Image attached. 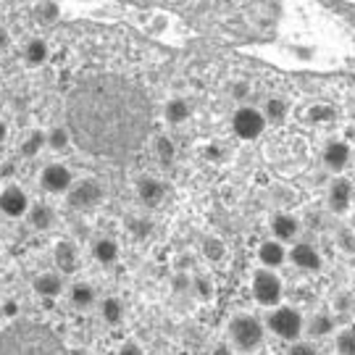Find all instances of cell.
Segmentation results:
<instances>
[{
	"mask_svg": "<svg viewBox=\"0 0 355 355\" xmlns=\"http://www.w3.org/2000/svg\"><path fill=\"white\" fill-rule=\"evenodd\" d=\"M45 137H48V148H51L53 153H64L66 148L74 142L71 129H66V127H51L45 132Z\"/></svg>",
	"mask_w": 355,
	"mask_h": 355,
	"instance_id": "obj_26",
	"label": "cell"
},
{
	"mask_svg": "<svg viewBox=\"0 0 355 355\" xmlns=\"http://www.w3.org/2000/svg\"><path fill=\"white\" fill-rule=\"evenodd\" d=\"M347 227H350V229H353V232H355V214L350 216V224H347Z\"/></svg>",
	"mask_w": 355,
	"mask_h": 355,
	"instance_id": "obj_43",
	"label": "cell"
},
{
	"mask_svg": "<svg viewBox=\"0 0 355 355\" xmlns=\"http://www.w3.org/2000/svg\"><path fill=\"white\" fill-rule=\"evenodd\" d=\"M232 95H234V101H245V98L250 95V85H248V82H240V85H234Z\"/></svg>",
	"mask_w": 355,
	"mask_h": 355,
	"instance_id": "obj_38",
	"label": "cell"
},
{
	"mask_svg": "<svg viewBox=\"0 0 355 355\" xmlns=\"http://www.w3.org/2000/svg\"><path fill=\"white\" fill-rule=\"evenodd\" d=\"M327 203H329L331 214H347L353 205V184L347 179H334L327 192Z\"/></svg>",
	"mask_w": 355,
	"mask_h": 355,
	"instance_id": "obj_10",
	"label": "cell"
},
{
	"mask_svg": "<svg viewBox=\"0 0 355 355\" xmlns=\"http://www.w3.org/2000/svg\"><path fill=\"white\" fill-rule=\"evenodd\" d=\"M105 200V187L101 179H79L71 184V190L66 192V205L76 214H89Z\"/></svg>",
	"mask_w": 355,
	"mask_h": 355,
	"instance_id": "obj_3",
	"label": "cell"
},
{
	"mask_svg": "<svg viewBox=\"0 0 355 355\" xmlns=\"http://www.w3.org/2000/svg\"><path fill=\"white\" fill-rule=\"evenodd\" d=\"M305 329L303 313L292 305H277L268 316V331H274L284 343H297Z\"/></svg>",
	"mask_w": 355,
	"mask_h": 355,
	"instance_id": "obj_4",
	"label": "cell"
},
{
	"mask_svg": "<svg viewBox=\"0 0 355 355\" xmlns=\"http://www.w3.org/2000/svg\"><path fill=\"white\" fill-rule=\"evenodd\" d=\"M334 329H337V321H334V316L327 313V311H318V313H313V318L308 321V334H311V337H329Z\"/></svg>",
	"mask_w": 355,
	"mask_h": 355,
	"instance_id": "obj_24",
	"label": "cell"
},
{
	"mask_svg": "<svg viewBox=\"0 0 355 355\" xmlns=\"http://www.w3.org/2000/svg\"><path fill=\"white\" fill-rule=\"evenodd\" d=\"M129 232H132L137 240H145L153 232V224L148 218H129Z\"/></svg>",
	"mask_w": 355,
	"mask_h": 355,
	"instance_id": "obj_34",
	"label": "cell"
},
{
	"mask_svg": "<svg viewBox=\"0 0 355 355\" xmlns=\"http://www.w3.org/2000/svg\"><path fill=\"white\" fill-rule=\"evenodd\" d=\"M119 255H121V248H119V242L111 240V237H101V240L92 242V258L103 263V266H111L119 261Z\"/></svg>",
	"mask_w": 355,
	"mask_h": 355,
	"instance_id": "obj_19",
	"label": "cell"
},
{
	"mask_svg": "<svg viewBox=\"0 0 355 355\" xmlns=\"http://www.w3.org/2000/svg\"><path fill=\"white\" fill-rule=\"evenodd\" d=\"M32 290L37 292L40 297L53 300V297L64 295V290H66L64 277H61V274H55V271H42V274L35 277V282H32Z\"/></svg>",
	"mask_w": 355,
	"mask_h": 355,
	"instance_id": "obj_14",
	"label": "cell"
},
{
	"mask_svg": "<svg viewBox=\"0 0 355 355\" xmlns=\"http://www.w3.org/2000/svg\"><path fill=\"white\" fill-rule=\"evenodd\" d=\"M190 282L192 279H187V277H177V279H174V290H177V292H187V290H190Z\"/></svg>",
	"mask_w": 355,
	"mask_h": 355,
	"instance_id": "obj_39",
	"label": "cell"
},
{
	"mask_svg": "<svg viewBox=\"0 0 355 355\" xmlns=\"http://www.w3.org/2000/svg\"><path fill=\"white\" fill-rule=\"evenodd\" d=\"M174 153H177V148H174V142L168 140L166 135H158V137H155V155H158V161L171 164V161H174Z\"/></svg>",
	"mask_w": 355,
	"mask_h": 355,
	"instance_id": "obj_29",
	"label": "cell"
},
{
	"mask_svg": "<svg viewBox=\"0 0 355 355\" xmlns=\"http://www.w3.org/2000/svg\"><path fill=\"white\" fill-rule=\"evenodd\" d=\"M48 55H51V48L42 37H32L24 45V61L29 66H42L48 61Z\"/></svg>",
	"mask_w": 355,
	"mask_h": 355,
	"instance_id": "obj_23",
	"label": "cell"
},
{
	"mask_svg": "<svg viewBox=\"0 0 355 355\" xmlns=\"http://www.w3.org/2000/svg\"><path fill=\"white\" fill-rule=\"evenodd\" d=\"M6 42H8V35H6V29H0V48H6Z\"/></svg>",
	"mask_w": 355,
	"mask_h": 355,
	"instance_id": "obj_42",
	"label": "cell"
},
{
	"mask_svg": "<svg viewBox=\"0 0 355 355\" xmlns=\"http://www.w3.org/2000/svg\"><path fill=\"white\" fill-rule=\"evenodd\" d=\"M290 355H318V350H316V345H311V343H303V340H297V343H292Z\"/></svg>",
	"mask_w": 355,
	"mask_h": 355,
	"instance_id": "obj_36",
	"label": "cell"
},
{
	"mask_svg": "<svg viewBox=\"0 0 355 355\" xmlns=\"http://www.w3.org/2000/svg\"><path fill=\"white\" fill-rule=\"evenodd\" d=\"M69 303H71V308H76V311H89L92 305H95V287L92 284H87V282H74L71 287H69Z\"/></svg>",
	"mask_w": 355,
	"mask_h": 355,
	"instance_id": "obj_16",
	"label": "cell"
},
{
	"mask_svg": "<svg viewBox=\"0 0 355 355\" xmlns=\"http://www.w3.org/2000/svg\"><path fill=\"white\" fill-rule=\"evenodd\" d=\"M177 355H192V353H187V350H182V353H177Z\"/></svg>",
	"mask_w": 355,
	"mask_h": 355,
	"instance_id": "obj_44",
	"label": "cell"
},
{
	"mask_svg": "<svg viewBox=\"0 0 355 355\" xmlns=\"http://www.w3.org/2000/svg\"><path fill=\"white\" fill-rule=\"evenodd\" d=\"M211 355H232V350H229L227 345H216L214 350H211Z\"/></svg>",
	"mask_w": 355,
	"mask_h": 355,
	"instance_id": "obj_40",
	"label": "cell"
},
{
	"mask_svg": "<svg viewBox=\"0 0 355 355\" xmlns=\"http://www.w3.org/2000/svg\"><path fill=\"white\" fill-rule=\"evenodd\" d=\"M271 234L277 242H292L297 234H300V221L292 214H277L271 218Z\"/></svg>",
	"mask_w": 355,
	"mask_h": 355,
	"instance_id": "obj_15",
	"label": "cell"
},
{
	"mask_svg": "<svg viewBox=\"0 0 355 355\" xmlns=\"http://www.w3.org/2000/svg\"><path fill=\"white\" fill-rule=\"evenodd\" d=\"M253 297L258 305H266V308H277L284 295V284L282 279L271 271V268H261L253 274Z\"/></svg>",
	"mask_w": 355,
	"mask_h": 355,
	"instance_id": "obj_6",
	"label": "cell"
},
{
	"mask_svg": "<svg viewBox=\"0 0 355 355\" xmlns=\"http://www.w3.org/2000/svg\"><path fill=\"white\" fill-rule=\"evenodd\" d=\"M353 158H355V150H353Z\"/></svg>",
	"mask_w": 355,
	"mask_h": 355,
	"instance_id": "obj_46",
	"label": "cell"
},
{
	"mask_svg": "<svg viewBox=\"0 0 355 355\" xmlns=\"http://www.w3.org/2000/svg\"><path fill=\"white\" fill-rule=\"evenodd\" d=\"M6 137H8V124H6L3 119H0V145L6 142Z\"/></svg>",
	"mask_w": 355,
	"mask_h": 355,
	"instance_id": "obj_41",
	"label": "cell"
},
{
	"mask_svg": "<svg viewBox=\"0 0 355 355\" xmlns=\"http://www.w3.org/2000/svg\"><path fill=\"white\" fill-rule=\"evenodd\" d=\"M321 161H324V166H327L329 171H334V174L345 171V168L350 166V161H353V148H350V142H345V140L327 142V148L321 153Z\"/></svg>",
	"mask_w": 355,
	"mask_h": 355,
	"instance_id": "obj_9",
	"label": "cell"
},
{
	"mask_svg": "<svg viewBox=\"0 0 355 355\" xmlns=\"http://www.w3.org/2000/svg\"><path fill=\"white\" fill-rule=\"evenodd\" d=\"M287 258H290L300 271H308V274H313V271L321 268V253H318L311 242H297V245H292V250L287 253Z\"/></svg>",
	"mask_w": 355,
	"mask_h": 355,
	"instance_id": "obj_11",
	"label": "cell"
},
{
	"mask_svg": "<svg viewBox=\"0 0 355 355\" xmlns=\"http://www.w3.org/2000/svg\"><path fill=\"white\" fill-rule=\"evenodd\" d=\"M190 290L200 303H208V300L214 297V282L208 279V277H192Z\"/></svg>",
	"mask_w": 355,
	"mask_h": 355,
	"instance_id": "obj_28",
	"label": "cell"
},
{
	"mask_svg": "<svg viewBox=\"0 0 355 355\" xmlns=\"http://www.w3.org/2000/svg\"><path fill=\"white\" fill-rule=\"evenodd\" d=\"M101 316L105 324L119 327V324H124V318H127V308H124V303H121L119 297H105L101 303Z\"/></svg>",
	"mask_w": 355,
	"mask_h": 355,
	"instance_id": "obj_22",
	"label": "cell"
},
{
	"mask_svg": "<svg viewBox=\"0 0 355 355\" xmlns=\"http://www.w3.org/2000/svg\"><path fill=\"white\" fill-rule=\"evenodd\" d=\"M0 355H69V350L45 324L11 321L0 329Z\"/></svg>",
	"mask_w": 355,
	"mask_h": 355,
	"instance_id": "obj_1",
	"label": "cell"
},
{
	"mask_svg": "<svg viewBox=\"0 0 355 355\" xmlns=\"http://www.w3.org/2000/svg\"><path fill=\"white\" fill-rule=\"evenodd\" d=\"M331 119H334V108L331 105H313L308 111V121H313V124H327Z\"/></svg>",
	"mask_w": 355,
	"mask_h": 355,
	"instance_id": "obj_33",
	"label": "cell"
},
{
	"mask_svg": "<svg viewBox=\"0 0 355 355\" xmlns=\"http://www.w3.org/2000/svg\"><path fill=\"white\" fill-rule=\"evenodd\" d=\"M232 132L245 142L258 140L266 132V119L253 105H240L232 116Z\"/></svg>",
	"mask_w": 355,
	"mask_h": 355,
	"instance_id": "obj_5",
	"label": "cell"
},
{
	"mask_svg": "<svg viewBox=\"0 0 355 355\" xmlns=\"http://www.w3.org/2000/svg\"><path fill=\"white\" fill-rule=\"evenodd\" d=\"M337 350H340V355H355V327L353 329L340 331V337H337Z\"/></svg>",
	"mask_w": 355,
	"mask_h": 355,
	"instance_id": "obj_32",
	"label": "cell"
},
{
	"mask_svg": "<svg viewBox=\"0 0 355 355\" xmlns=\"http://www.w3.org/2000/svg\"><path fill=\"white\" fill-rule=\"evenodd\" d=\"M229 337H232V343H234L237 350L250 353V350H258V347L263 345L266 329H263V324L255 316H250V313H237V316L229 321Z\"/></svg>",
	"mask_w": 355,
	"mask_h": 355,
	"instance_id": "obj_2",
	"label": "cell"
},
{
	"mask_svg": "<svg viewBox=\"0 0 355 355\" xmlns=\"http://www.w3.org/2000/svg\"><path fill=\"white\" fill-rule=\"evenodd\" d=\"M284 258H287V250H284V245L277 240H266L261 242V248H258V261H261V266L263 268H277L284 263Z\"/></svg>",
	"mask_w": 355,
	"mask_h": 355,
	"instance_id": "obj_18",
	"label": "cell"
},
{
	"mask_svg": "<svg viewBox=\"0 0 355 355\" xmlns=\"http://www.w3.org/2000/svg\"><path fill=\"white\" fill-rule=\"evenodd\" d=\"M29 195L19 184H6L0 190V214L8 218H21L29 214Z\"/></svg>",
	"mask_w": 355,
	"mask_h": 355,
	"instance_id": "obj_8",
	"label": "cell"
},
{
	"mask_svg": "<svg viewBox=\"0 0 355 355\" xmlns=\"http://www.w3.org/2000/svg\"><path fill=\"white\" fill-rule=\"evenodd\" d=\"M337 248L347 255L355 253V232L350 227H343L340 232H337Z\"/></svg>",
	"mask_w": 355,
	"mask_h": 355,
	"instance_id": "obj_31",
	"label": "cell"
},
{
	"mask_svg": "<svg viewBox=\"0 0 355 355\" xmlns=\"http://www.w3.org/2000/svg\"><path fill=\"white\" fill-rule=\"evenodd\" d=\"M263 119H266V124H284L287 121V116H290V103L284 101V98H268L263 103Z\"/></svg>",
	"mask_w": 355,
	"mask_h": 355,
	"instance_id": "obj_20",
	"label": "cell"
},
{
	"mask_svg": "<svg viewBox=\"0 0 355 355\" xmlns=\"http://www.w3.org/2000/svg\"><path fill=\"white\" fill-rule=\"evenodd\" d=\"M74 184V174L71 168L64 164H48L40 174V187L48 195H66Z\"/></svg>",
	"mask_w": 355,
	"mask_h": 355,
	"instance_id": "obj_7",
	"label": "cell"
},
{
	"mask_svg": "<svg viewBox=\"0 0 355 355\" xmlns=\"http://www.w3.org/2000/svg\"><path fill=\"white\" fill-rule=\"evenodd\" d=\"M53 263H55V268L61 274H74L76 268H79V250H76L74 242L69 240L55 242V248H53Z\"/></svg>",
	"mask_w": 355,
	"mask_h": 355,
	"instance_id": "obj_12",
	"label": "cell"
},
{
	"mask_svg": "<svg viewBox=\"0 0 355 355\" xmlns=\"http://www.w3.org/2000/svg\"><path fill=\"white\" fill-rule=\"evenodd\" d=\"M137 198L148 208H158L166 200V184L155 177H142L137 182Z\"/></svg>",
	"mask_w": 355,
	"mask_h": 355,
	"instance_id": "obj_13",
	"label": "cell"
},
{
	"mask_svg": "<svg viewBox=\"0 0 355 355\" xmlns=\"http://www.w3.org/2000/svg\"><path fill=\"white\" fill-rule=\"evenodd\" d=\"M166 29H168V16H166L164 11L153 13V19H150V32H153V35H164Z\"/></svg>",
	"mask_w": 355,
	"mask_h": 355,
	"instance_id": "obj_35",
	"label": "cell"
},
{
	"mask_svg": "<svg viewBox=\"0 0 355 355\" xmlns=\"http://www.w3.org/2000/svg\"><path fill=\"white\" fill-rule=\"evenodd\" d=\"M353 313H355V303H353Z\"/></svg>",
	"mask_w": 355,
	"mask_h": 355,
	"instance_id": "obj_45",
	"label": "cell"
},
{
	"mask_svg": "<svg viewBox=\"0 0 355 355\" xmlns=\"http://www.w3.org/2000/svg\"><path fill=\"white\" fill-rule=\"evenodd\" d=\"M119 355H145V350L137 343H124L119 347Z\"/></svg>",
	"mask_w": 355,
	"mask_h": 355,
	"instance_id": "obj_37",
	"label": "cell"
},
{
	"mask_svg": "<svg viewBox=\"0 0 355 355\" xmlns=\"http://www.w3.org/2000/svg\"><path fill=\"white\" fill-rule=\"evenodd\" d=\"M26 221H29V227L37 229V232H48V229H53V224H55V211H53V205H48V203H35V205H29Z\"/></svg>",
	"mask_w": 355,
	"mask_h": 355,
	"instance_id": "obj_17",
	"label": "cell"
},
{
	"mask_svg": "<svg viewBox=\"0 0 355 355\" xmlns=\"http://www.w3.org/2000/svg\"><path fill=\"white\" fill-rule=\"evenodd\" d=\"M200 253L205 255V261L218 263V261L227 258V245H224V240H218V237H205L203 245H200Z\"/></svg>",
	"mask_w": 355,
	"mask_h": 355,
	"instance_id": "obj_27",
	"label": "cell"
},
{
	"mask_svg": "<svg viewBox=\"0 0 355 355\" xmlns=\"http://www.w3.org/2000/svg\"><path fill=\"white\" fill-rule=\"evenodd\" d=\"M190 114H192V108H190V103L184 101V98H171V101L166 103V108H164L166 121H168V124H174V127L184 124V121L190 119Z\"/></svg>",
	"mask_w": 355,
	"mask_h": 355,
	"instance_id": "obj_21",
	"label": "cell"
},
{
	"mask_svg": "<svg viewBox=\"0 0 355 355\" xmlns=\"http://www.w3.org/2000/svg\"><path fill=\"white\" fill-rule=\"evenodd\" d=\"M48 148V137H45V129H32L29 135L24 137V142H21V148H19V153L24 155V158H35V155H40V153Z\"/></svg>",
	"mask_w": 355,
	"mask_h": 355,
	"instance_id": "obj_25",
	"label": "cell"
},
{
	"mask_svg": "<svg viewBox=\"0 0 355 355\" xmlns=\"http://www.w3.org/2000/svg\"><path fill=\"white\" fill-rule=\"evenodd\" d=\"M37 16L45 21V24H53L58 16H61V6L55 3V0H42L37 6Z\"/></svg>",
	"mask_w": 355,
	"mask_h": 355,
	"instance_id": "obj_30",
	"label": "cell"
}]
</instances>
